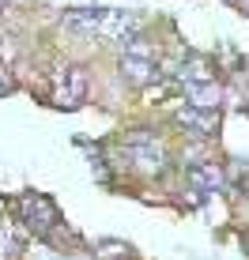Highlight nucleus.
<instances>
[{"label":"nucleus","mask_w":249,"mask_h":260,"mask_svg":"<svg viewBox=\"0 0 249 260\" xmlns=\"http://www.w3.org/2000/svg\"><path fill=\"white\" fill-rule=\"evenodd\" d=\"M19 211H23V219L30 222L38 234H49L53 226H57V208H53V200L49 196H42V192H26L23 200H19Z\"/></svg>","instance_id":"nucleus-1"},{"label":"nucleus","mask_w":249,"mask_h":260,"mask_svg":"<svg viewBox=\"0 0 249 260\" xmlns=\"http://www.w3.org/2000/svg\"><path fill=\"white\" fill-rule=\"evenodd\" d=\"M87 98V72L83 68H68L65 79H60L57 94H53V102L65 106V110H72V106H79Z\"/></svg>","instance_id":"nucleus-2"},{"label":"nucleus","mask_w":249,"mask_h":260,"mask_svg":"<svg viewBox=\"0 0 249 260\" xmlns=\"http://www.w3.org/2000/svg\"><path fill=\"white\" fill-rule=\"evenodd\" d=\"M177 124L181 128H189L193 136H215V128H219V117H215V110H181L177 113Z\"/></svg>","instance_id":"nucleus-3"},{"label":"nucleus","mask_w":249,"mask_h":260,"mask_svg":"<svg viewBox=\"0 0 249 260\" xmlns=\"http://www.w3.org/2000/svg\"><path fill=\"white\" fill-rule=\"evenodd\" d=\"M121 76L129 79V83L144 87V83H151V79L159 76V72H155V64H151V60H144V57H129V53H124V57H121Z\"/></svg>","instance_id":"nucleus-4"},{"label":"nucleus","mask_w":249,"mask_h":260,"mask_svg":"<svg viewBox=\"0 0 249 260\" xmlns=\"http://www.w3.org/2000/svg\"><path fill=\"white\" fill-rule=\"evenodd\" d=\"M124 158H132L140 170H147V174H159L163 170V155H159L155 143H132L129 151H124Z\"/></svg>","instance_id":"nucleus-5"},{"label":"nucleus","mask_w":249,"mask_h":260,"mask_svg":"<svg viewBox=\"0 0 249 260\" xmlns=\"http://www.w3.org/2000/svg\"><path fill=\"white\" fill-rule=\"evenodd\" d=\"M189 181L197 185V189L215 192V189H223V170H219L215 162H200V166H193V170H189Z\"/></svg>","instance_id":"nucleus-6"},{"label":"nucleus","mask_w":249,"mask_h":260,"mask_svg":"<svg viewBox=\"0 0 249 260\" xmlns=\"http://www.w3.org/2000/svg\"><path fill=\"white\" fill-rule=\"evenodd\" d=\"M189 98H193V110H215L219 106V87L215 83H193Z\"/></svg>","instance_id":"nucleus-7"},{"label":"nucleus","mask_w":249,"mask_h":260,"mask_svg":"<svg viewBox=\"0 0 249 260\" xmlns=\"http://www.w3.org/2000/svg\"><path fill=\"white\" fill-rule=\"evenodd\" d=\"M0 91H8V79H0Z\"/></svg>","instance_id":"nucleus-8"},{"label":"nucleus","mask_w":249,"mask_h":260,"mask_svg":"<svg viewBox=\"0 0 249 260\" xmlns=\"http://www.w3.org/2000/svg\"><path fill=\"white\" fill-rule=\"evenodd\" d=\"M4 4H23V0H4Z\"/></svg>","instance_id":"nucleus-9"}]
</instances>
